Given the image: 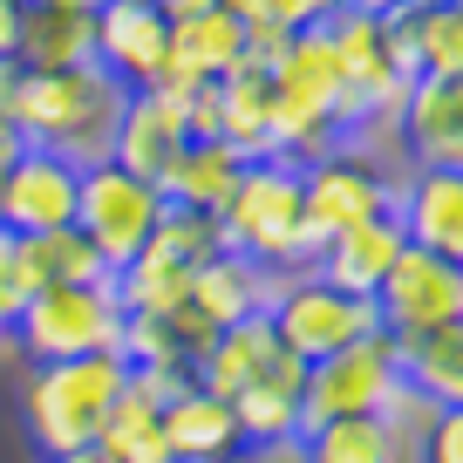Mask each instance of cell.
<instances>
[{
  "label": "cell",
  "instance_id": "obj_6",
  "mask_svg": "<svg viewBox=\"0 0 463 463\" xmlns=\"http://www.w3.org/2000/svg\"><path fill=\"white\" fill-rule=\"evenodd\" d=\"M157 218H164V191L150 184V177L123 171V164H109V157L82 164V184H75V232L96 246V260L109 266V273L144 252V239L157 232Z\"/></svg>",
  "mask_w": 463,
  "mask_h": 463
},
{
  "label": "cell",
  "instance_id": "obj_42",
  "mask_svg": "<svg viewBox=\"0 0 463 463\" xmlns=\"http://www.w3.org/2000/svg\"><path fill=\"white\" fill-rule=\"evenodd\" d=\"M409 7H443V0H409Z\"/></svg>",
  "mask_w": 463,
  "mask_h": 463
},
{
  "label": "cell",
  "instance_id": "obj_15",
  "mask_svg": "<svg viewBox=\"0 0 463 463\" xmlns=\"http://www.w3.org/2000/svg\"><path fill=\"white\" fill-rule=\"evenodd\" d=\"M300 382H307V362L293 354V347H273V362L232 395V416H239L246 449H287V443H300Z\"/></svg>",
  "mask_w": 463,
  "mask_h": 463
},
{
  "label": "cell",
  "instance_id": "obj_1",
  "mask_svg": "<svg viewBox=\"0 0 463 463\" xmlns=\"http://www.w3.org/2000/svg\"><path fill=\"white\" fill-rule=\"evenodd\" d=\"M218 239L232 252H246L266 273H300L314 266V232H307V204H300V164L287 157H252L232 184L225 212H218Z\"/></svg>",
  "mask_w": 463,
  "mask_h": 463
},
{
  "label": "cell",
  "instance_id": "obj_20",
  "mask_svg": "<svg viewBox=\"0 0 463 463\" xmlns=\"http://www.w3.org/2000/svg\"><path fill=\"white\" fill-rule=\"evenodd\" d=\"M239 171H246V157L225 144V137H191L184 150L171 157V171L157 177L164 204H184V212H225L232 184H239Z\"/></svg>",
  "mask_w": 463,
  "mask_h": 463
},
{
  "label": "cell",
  "instance_id": "obj_35",
  "mask_svg": "<svg viewBox=\"0 0 463 463\" xmlns=\"http://www.w3.org/2000/svg\"><path fill=\"white\" fill-rule=\"evenodd\" d=\"M21 42V0H0V55H14Z\"/></svg>",
  "mask_w": 463,
  "mask_h": 463
},
{
  "label": "cell",
  "instance_id": "obj_5",
  "mask_svg": "<svg viewBox=\"0 0 463 463\" xmlns=\"http://www.w3.org/2000/svg\"><path fill=\"white\" fill-rule=\"evenodd\" d=\"M116 327H123V307H116L109 279H75V287L28 293L7 341H21L28 362H69V354L116 347Z\"/></svg>",
  "mask_w": 463,
  "mask_h": 463
},
{
  "label": "cell",
  "instance_id": "obj_29",
  "mask_svg": "<svg viewBox=\"0 0 463 463\" xmlns=\"http://www.w3.org/2000/svg\"><path fill=\"white\" fill-rule=\"evenodd\" d=\"M409 34H416L422 75H463V7H409Z\"/></svg>",
  "mask_w": 463,
  "mask_h": 463
},
{
  "label": "cell",
  "instance_id": "obj_2",
  "mask_svg": "<svg viewBox=\"0 0 463 463\" xmlns=\"http://www.w3.org/2000/svg\"><path fill=\"white\" fill-rule=\"evenodd\" d=\"M123 89L89 61V69H21L14 89V137L21 144L61 150L75 164H96L109 150V123Z\"/></svg>",
  "mask_w": 463,
  "mask_h": 463
},
{
  "label": "cell",
  "instance_id": "obj_41",
  "mask_svg": "<svg viewBox=\"0 0 463 463\" xmlns=\"http://www.w3.org/2000/svg\"><path fill=\"white\" fill-rule=\"evenodd\" d=\"M42 7H82V14H96V0H42Z\"/></svg>",
  "mask_w": 463,
  "mask_h": 463
},
{
  "label": "cell",
  "instance_id": "obj_24",
  "mask_svg": "<svg viewBox=\"0 0 463 463\" xmlns=\"http://www.w3.org/2000/svg\"><path fill=\"white\" fill-rule=\"evenodd\" d=\"M395 368H402V382L422 395V402L457 409L463 402V320L430 327V334H402V341H395Z\"/></svg>",
  "mask_w": 463,
  "mask_h": 463
},
{
  "label": "cell",
  "instance_id": "obj_10",
  "mask_svg": "<svg viewBox=\"0 0 463 463\" xmlns=\"http://www.w3.org/2000/svg\"><path fill=\"white\" fill-rule=\"evenodd\" d=\"M96 69L116 89H157L164 61H171V21L157 14V0H96Z\"/></svg>",
  "mask_w": 463,
  "mask_h": 463
},
{
  "label": "cell",
  "instance_id": "obj_32",
  "mask_svg": "<svg viewBox=\"0 0 463 463\" xmlns=\"http://www.w3.org/2000/svg\"><path fill=\"white\" fill-rule=\"evenodd\" d=\"M422 463H463V402H457V409H430V430H422Z\"/></svg>",
  "mask_w": 463,
  "mask_h": 463
},
{
  "label": "cell",
  "instance_id": "obj_27",
  "mask_svg": "<svg viewBox=\"0 0 463 463\" xmlns=\"http://www.w3.org/2000/svg\"><path fill=\"white\" fill-rule=\"evenodd\" d=\"M109 293H116L123 314H171V307H184V293H191V266H177V260H164L157 246H144L130 266L109 273Z\"/></svg>",
  "mask_w": 463,
  "mask_h": 463
},
{
  "label": "cell",
  "instance_id": "obj_31",
  "mask_svg": "<svg viewBox=\"0 0 463 463\" xmlns=\"http://www.w3.org/2000/svg\"><path fill=\"white\" fill-rule=\"evenodd\" d=\"M116 354H123V368L184 362V354H177V334H171V320H164V314H123V327H116Z\"/></svg>",
  "mask_w": 463,
  "mask_h": 463
},
{
  "label": "cell",
  "instance_id": "obj_40",
  "mask_svg": "<svg viewBox=\"0 0 463 463\" xmlns=\"http://www.w3.org/2000/svg\"><path fill=\"white\" fill-rule=\"evenodd\" d=\"M14 314H21V307H7V300H0V341L14 334Z\"/></svg>",
  "mask_w": 463,
  "mask_h": 463
},
{
  "label": "cell",
  "instance_id": "obj_37",
  "mask_svg": "<svg viewBox=\"0 0 463 463\" xmlns=\"http://www.w3.org/2000/svg\"><path fill=\"white\" fill-rule=\"evenodd\" d=\"M204 7H218V0H157L164 21H191V14H204Z\"/></svg>",
  "mask_w": 463,
  "mask_h": 463
},
{
  "label": "cell",
  "instance_id": "obj_17",
  "mask_svg": "<svg viewBox=\"0 0 463 463\" xmlns=\"http://www.w3.org/2000/svg\"><path fill=\"white\" fill-rule=\"evenodd\" d=\"M402 246L409 239H402V225H395V212H375V218H362V225L334 232L327 246L314 252V273L327 279V287H341V293H368V300H375L382 273L395 266Z\"/></svg>",
  "mask_w": 463,
  "mask_h": 463
},
{
  "label": "cell",
  "instance_id": "obj_23",
  "mask_svg": "<svg viewBox=\"0 0 463 463\" xmlns=\"http://www.w3.org/2000/svg\"><path fill=\"white\" fill-rule=\"evenodd\" d=\"M266 82H273V96L314 102V109L334 116V102H341V61H334L327 21H320V28H293L287 48L273 55V69H266ZM334 130H341V123H334Z\"/></svg>",
  "mask_w": 463,
  "mask_h": 463
},
{
  "label": "cell",
  "instance_id": "obj_9",
  "mask_svg": "<svg viewBox=\"0 0 463 463\" xmlns=\"http://www.w3.org/2000/svg\"><path fill=\"white\" fill-rule=\"evenodd\" d=\"M375 320H382V334H395V341L463 320V260L402 246L395 266L382 273V287H375Z\"/></svg>",
  "mask_w": 463,
  "mask_h": 463
},
{
  "label": "cell",
  "instance_id": "obj_39",
  "mask_svg": "<svg viewBox=\"0 0 463 463\" xmlns=\"http://www.w3.org/2000/svg\"><path fill=\"white\" fill-rule=\"evenodd\" d=\"M14 150H21V137H14V130H0V184H7V164H14Z\"/></svg>",
  "mask_w": 463,
  "mask_h": 463
},
{
  "label": "cell",
  "instance_id": "obj_30",
  "mask_svg": "<svg viewBox=\"0 0 463 463\" xmlns=\"http://www.w3.org/2000/svg\"><path fill=\"white\" fill-rule=\"evenodd\" d=\"M144 246H157L164 260H177V266H198V260H212L225 239H218V218H212V212H184V204H164L157 232H150Z\"/></svg>",
  "mask_w": 463,
  "mask_h": 463
},
{
  "label": "cell",
  "instance_id": "obj_18",
  "mask_svg": "<svg viewBox=\"0 0 463 463\" xmlns=\"http://www.w3.org/2000/svg\"><path fill=\"white\" fill-rule=\"evenodd\" d=\"M266 293H273V273H266V266H252L246 252L218 246L212 260L191 266L184 307L198 320H212V327H232V320H246V314H266Z\"/></svg>",
  "mask_w": 463,
  "mask_h": 463
},
{
  "label": "cell",
  "instance_id": "obj_26",
  "mask_svg": "<svg viewBox=\"0 0 463 463\" xmlns=\"http://www.w3.org/2000/svg\"><path fill=\"white\" fill-rule=\"evenodd\" d=\"M266 102H273V82L266 69L239 61V69L218 75V137H225L239 157H266Z\"/></svg>",
  "mask_w": 463,
  "mask_h": 463
},
{
  "label": "cell",
  "instance_id": "obj_11",
  "mask_svg": "<svg viewBox=\"0 0 463 463\" xmlns=\"http://www.w3.org/2000/svg\"><path fill=\"white\" fill-rule=\"evenodd\" d=\"M75 184H82V164L61 157V150L21 144L7 164V184H0V232H55L75 225Z\"/></svg>",
  "mask_w": 463,
  "mask_h": 463
},
{
  "label": "cell",
  "instance_id": "obj_8",
  "mask_svg": "<svg viewBox=\"0 0 463 463\" xmlns=\"http://www.w3.org/2000/svg\"><path fill=\"white\" fill-rule=\"evenodd\" d=\"M389 198H395V184L382 177V164L362 157L347 137L334 150H320V157L300 164V204H307L314 246H327L334 232L362 225V218H375V212H389Z\"/></svg>",
  "mask_w": 463,
  "mask_h": 463
},
{
  "label": "cell",
  "instance_id": "obj_34",
  "mask_svg": "<svg viewBox=\"0 0 463 463\" xmlns=\"http://www.w3.org/2000/svg\"><path fill=\"white\" fill-rule=\"evenodd\" d=\"M14 89H21V61L0 55V130H14Z\"/></svg>",
  "mask_w": 463,
  "mask_h": 463
},
{
  "label": "cell",
  "instance_id": "obj_22",
  "mask_svg": "<svg viewBox=\"0 0 463 463\" xmlns=\"http://www.w3.org/2000/svg\"><path fill=\"white\" fill-rule=\"evenodd\" d=\"M21 69H89L96 61V28L82 7H42L21 0V42H14Z\"/></svg>",
  "mask_w": 463,
  "mask_h": 463
},
{
  "label": "cell",
  "instance_id": "obj_3",
  "mask_svg": "<svg viewBox=\"0 0 463 463\" xmlns=\"http://www.w3.org/2000/svg\"><path fill=\"white\" fill-rule=\"evenodd\" d=\"M123 354L116 347H96V354H69V362H34L28 395H21V416H28V436L42 457L75 443H96L102 416H109L116 389H123Z\"/></svg>",
  "mask_w": 463,
  "mask_h": 463
},
{
  "label": "cell",
  "instance_id": "obj_28",
  "mask_svg": "<svg viewBox=\"0 0 463 463\" xmlns=\"http://www.w3.org/2000/svg\"><path fill=\"white\" fill-rule=\"evenodd\" d=\"M96 443L109 449L116 463H171V449H164V430H157V402H144V395L123 382L109 402V416H102Z\"/></svg>",
  "mask_w": 463,
  "mask_h": 463
},
{
  "label": "cell",
  "instance_id": "obj_38",
  "mask_svg": "<svg viewBox=\"0 0 463 463\" xmlns=\"http://www.w3.org/2000/svg\"><path fill=\"white\" fill-rule=\"evenodd\" d=\"M341 7H354V14H395V7H409V0H341Z\"/></svg>",
  "mask_w": 463,
  "mask_h": 463
},
{
  "label": "cell",
  "instance_id": "obj_25",
  "mask_svg": "<svg viewBox=\"0 0 463 463\" xmlns=\"http://www.w3.org/2000/svg\"><path fill=\"white\" fill-rule=\"evenodd\" d=\"M300 457L307 463H402L409 436L389 416H327L314 430H300Z\"/></svg>",
  "mask_w": 463,
  "mask_h": 463
},
{
  "label": "cell",
  "instance_id": "obj_12",
  "mask_svg": "<svg viewBox=\"0 0 463 463\" xmlns=\"http://www.w3.org/2000/svg\"><path fill=\"white\" fill-rule=\"evenodd\" d=\"M184 144H191V130H184V102H177L171 89H123V102H116V123H109V150H102V157L157 184Z\"/></svg>",
  "mask_w": 463,
  "mask_h": 463
},
{
  "label": "cell",
  "instance_id": "obj_7",
  "mask_svg": "<svg viewBox=\"0 0 463 463\" xmlns=\"http://www.w3.org/2000/svg\"><path fill=\"white\" fill-rule=\"evenodd\" d=\"M402 395V368H395V341L389 334H362V341L334 347L320 362H307L300 382V430L327 416H382Z\"/></svg>",
  "mask_w": 463,
  "mask_h": 463
},
{
  "label": "cell",
  "instance_id": "obj_19",
  "mask_svg": "<svg viewBox=\"0 0 463 463\" xmlns=\"http://www.w3.org/2000/svg\"><path fill=\"white\" fill-rule=\"evenodd\" d=\"M14 239V287L21 300L42 287H75V279H109V266L96 260L75 225H55V232H7Z\"/></svg>",
  "mask_w": 463,
  "mask_h": 463
},
{
  "label": "cell",
  "instance_id": "obj_33",
  "mask_svg": "<svg viewBox=\"0 0 463 463\" xmlns=\"http://www.w3.org/2000/svg\"><path fill=\"white\" fill-rule=\"evenodd\" d=\"M327 14H341V0H266V21L279 28H320Z\"/></svg>",
  "mask_w": 463,
  "mask_h": 463
},
{
  "label": "cell",
  "instance_id": "obj_13",
  "mask_svg": "<svg viewBox=\"0 0 463 463\" xmlns=\"http://www.w3.org/2000/svg\"><path fill=\"white\" fill-rule=\"evenodd\" d=\"M409 246L463 260V164H409V184L389 198Z\"/></svg>",
  "mask_w": 463,
  "mask_h": 463
},
{
  "label": "cell",
  "instance_id": "obj_36",
  "mask_svg": "<svg viewBox=\"0 0 463 463\" xmlns=\"http://www.w3.org/2000/svg\"><path fill=\"white\" fill-rule=\"evenodd\" d=\"M48 463H116V457H109L102 443H75V449H55Z\"/></svg>",
  "mask_w": 463,
  "mask_h": 463
},
{
  "label": "cell",
  "instance_id": "obj_21",
  "mask_svg": "<svg viewBox=\"0 0 463 463\" xmlns=\"http://www.w3.org/2000/svg\"><path fill=\"white\" fill-rule=\"evenodd\" d=\"M273 347H279V341H273V320H266V314H246V320H232V327H218L212 341H204V354L191 362V382L232 402V395H239L266 362H273Z\"/></svg>",
  "mask_w": 463,
  "mask_h": 463
},
{
  "label": "cell",
  "instance_id": "obj_14",
  "mask_svg": "<svg viewBox=\"0 0 463 463\" xmlns=\"http://www.w3.org/2000/svg\"><path fill=\"white\" fill-rule=\"evenodd\" d=\"M389 123L409 164H463V75H409Z\"/></svg>",
  "mask_w": 463,
  "mask_h": 463
},
{
  "label": "cell",
  "instance_id": "obj_4",
  "mask_svg": "<svg viewBox=\"0 0 463 463\" xmlns=\"http://www.w3.org/2000/svg\"><path fill=\"white\" fill-rule=\"evenodd\" d=\"M266 320H273V341L293 347L300 362H320V354H334V347H347V341H362V334H382L375 300H368V293L327 287L314 266L273 279V293H266Z\"/></svg>",
  "mask_w": 463,
  "mask_h": 463
},
{
  "label": "cell",
  "instance_id": "obj_16",
  "mask_svg": "<svg viewBox=\"0 0 463 463\" xmlns=\"http://www.w3.org/2000/svg\"><path fill=\"white\" fill-rule=\"evenodd\" d=\"M157 430H164V449L171 463H239L246 457V436H239V416H232L225 395L212 389H177L171 402L157 409Z\"/></svg>",
  "mask_w": 463,
  "mask_h": 463
}]
</instances>
